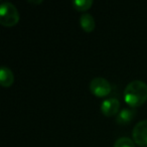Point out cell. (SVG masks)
I'll list each match as a JSON object with an SVG mask.
<instances>
[{
    "mask_svg": "<svg viewBox=\"0 0 147 147\" xmlns=\"http://www.w3.org/2000/svg\"><path fill=\"white\" fill-rule=\"evenodd\" d=\"M93 4V0H75L73 1V6L79 11H85L89 9Z\"/></svg>",
    "mask_w": 147,
    "mask_h": 147,
    "instance_id": "obj_9",
    "label": "cell"
},
{
    "mask_svg": "<svg viewBox=\"0 0 147 147\" xmlns=\"http://www.w3.org/2000/svg\"><path fill=\"white\" fill-rule=\"evenodd\" d=\"M14 82V75L6 65H2L0 69V84L3 87H9Z\"/></svg>",
    "mask_w": 147,
    "mask_h": 147,
    "instance_id": "obj_7",
    "label": "cell"
},
{
    "mask_svg": "<svg viewBox=\"0 0 147 147\" xmlns=\"http://www.w3.org/2000/svg\"><path fill=\"white\" fill-rule=\"evenodd\" d=\"M80 24L82 28L87 32H91L94 30L95 26H96V22H95L94 17L90 13H84L81 15L80 17Z\"/></svg>",
    "mask_w": 147,
    "mask_h": 147,
    "instance_id": "obj_8",
    "label": "cell"
},
{
    "mask_svg": "<svg viewBox=\"0 0 147 147\" xmlns=\"http://www.w3.org/2000/svg\"><path fill=\"white\" fill-rule=\"evenodd\" d=\"M19 20V12L10 1H3L0 4V23L4 26H13Z\"/></svg>",
    "mask_w": 147,
    "mask_h": 147,
    "instance_id": "obj_2",
    "label": "cell"
},
{
    "mask_svg": "<svg viewBox=\"0 0 147 147\" xmlns=\"http://www.w3.org/2000/svg\"><path fill=\"white\" fill-rule=\"evenodd\" d=\"M135 116V110L133 108H124L121 109L119 113L117 114L116 121L118 124L125 125L128 124L132 121V119Z\"/></svg>",
    "mask_w": 147,
    "mask_h": 147,
    "instance_id": "obj_6",
    "label": "cell"
},
{
    "mask_svg": "<svg viewBox=\"0 0 147 147\" xmlns=\"http://www.w3.org/2000/svg\"><path fill=\"white\" fill-rule=\"evenodd\" d=\"M125 102L132 108L139 107L147 100V84L143 81H131L124 90Z\"/></svg>",
    "mask_w": 147,
    "mask_h": 147,
    "instance_id": "obj_1",
    "label": "cell"
},
{
    "mask_svg": "<svg viewBox=\"0 0 147 147\" xmlns=\"http://www.w3.org/2000/svg\"><path fill=\"white\" fill-rule=\"evenodd\" d=\"M134 142L140 146H147V119L141 120L134 126L132 130Z\"/></svg>",
    "mask_w": 147,
    "mask_h": 147,
    "instance_id": "obj_4",
    "label": "cell"
},
{
    "mask_svg": "<svg viewBox=\"0 0 147 147\" xmlns=\"http://www.w3.org/2000/svg\"><path fill=\"white\" fill-rule=\"evenodd\" d=\"M90 91L97 97H105L109 95L112 91V85L107 79L102 77L94 78L89 85Z\"/></svg>",
    "mask_w": 147,
    "mask_h": 147,
    "instance_id": "obj_3",
    "label": "cell"
},
{
    "mask_svg": "<svg viewBox=\"0 0 147 147\" xmlns=\"http://www.w3.org/2000/svg\"><path fill=\"white\" fill-rule=\"evenodd\" d=\"M120 109V101L117 98H108L105 99L101 105V111L105 116H113L119 113Z\"/></svg>",
    "mask_w": 147,
    "mask_h": 147,
    "instance_id": "obj_5",
    "label": "cell"
},
{
    "mask_svg": "<svg viewBox=\"0 0 147 147\" xmlns=\"http://www.w3.org/2000/svg\"><path fill=\"white\" fill-rule=\"evenodd\" d=\"M114 147H135V142L129 137H119L115 141Z\"/></svg>",
    "mask_w": 147,
    "mask_h": 147,
    "instance_id": "obj_10",
    "label": "cell"
}]
</instances>
